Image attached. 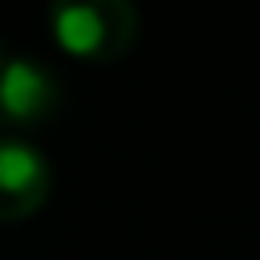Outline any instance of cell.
Returning a JSON list of instances; mask_svg holds the SVG:
<instances>
[{"label":"cell","instance_id":"7a4b0ae2","mask_svg":"<svg viewBox=\"0 0 260 260\" xmlns=\"http://www.w3.org/2000/svg\"><path fill=\"white\" fill-rule=\"evenodd\" d=\"M61 102V81L32 57L0 61V126H37Z\"/></svg>","mask_w":260,"mask_h":260},{"label":"cell","instance_id":"6da1fadb","mask_svg":"<svg viewBox=\"0 0 260 260\" xmlns=\"http://www.w3.org/2000/svg\"><path fill=\"white\" fill-rule=\"evenodd\" d=\"M57 45L81 61H118L138 32L134 0H49Z\"/></svg>","mask_w":260,"mask_h":260},{"label":"cell","instance_id":"3957f363","mask_svg":"<svg viewBox=\"0 0 260 260\" xmlns=\"http://www.w3.org/2000/svg\"><path fill=\"white\" fill-rule=\"evenodd\" d=\"M53 187V171L45 154L20 138H0V223H16L32 215Z\"/></svg>","mask_w":260,"mask_h":260}]
</instances>
